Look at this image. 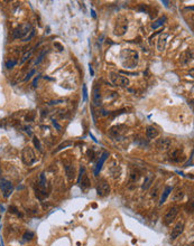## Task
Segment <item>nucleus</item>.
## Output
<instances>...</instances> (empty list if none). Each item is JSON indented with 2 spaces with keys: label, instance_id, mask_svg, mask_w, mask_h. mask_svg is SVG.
I'll list each match as a JSON object with an SVG mask.
<instances>
[{
  "label": "nucleus",
  "instance_id": "25",
  "mask_svg": "<svg viewBox=\"0 0 194 246\" xmlns=\"http://www.w3.org/2000/svg\"><path fill=\"white\" fill-rule=\"evenodd\" d=\"M33 143L35 146V148L38 150V151L42 152V146H41V142H39V139L37 137H33Z\"/></svg>",
  "mask_w": 194,
  "mask_h": 246
},
{
  "label": "nucleus",
  "instance_id": "30",
  "mask_svg": "<svg viewBox=\"0 0 194 246\" xmlns=\"http://www.w3.org/2000/svg\"><path fill=\"white\" fill-rule=\"evenodd\" d=\"M71 144H72V142H70V141H65V142H64V143H62V144H60V146H58V148L55 150V152L60 151V150L64 149V148H66V147H70Z\"/></svg>",
  "mask_w": 194,
  "mask_h": 246
},
{
  "label": "nucleus",
  "instance_id": "16",
  "mask_svg": "<svg viewBox=\"0 0 194 246\" xmlns=\"http://www.w3.org/2000/svg\"><path fill=\"white\" fill-rule=\"evenodd\" d=\"M108 155H109L108 152H103L102 155H101V157H100V160L98 161L97 167H95V170H94V175H95V176H98V173H99V171L101 170V168H102L103 163H105V161L107 160V158H108Z\"/></svg>",
  "mask_w": 194,
  "mask_h": 246
},
{
  "label": "nucleus",
  "instance_id": "23",
  "mask_svg": "<svg viewBox=\"0 0 194 246\" xmlns=\"http://www.w3.org/2000/svg\"><path fill=\"white\" fill-rule=\"evenodd\" d=\"M153 182H154V177L150 176V175H149V176H147L145 178L144 185H143V189H144V190H147V189L151 186V183H153Z\"/></svg>",
  "mask_w": 194,
  "mask_h": 246
},
{
  "label": "nucleus",
  "instance_id": "7",
  "mask_svg": "<svg viewBox=\"0 0 194 246\" xmlns=\"http://www.w3.org/2000/svg\"><path fill=\"white\" fill-rule=\"evenodd\" d=\"M0 190H1L2 195H4L5 198H8L12 194V190H14V186L12 183L10 181L6 179H0Z\"/></svg>",
  "mask_w": 194,
  "mask_h": 246
},
{
  "label": "nucleus",
  "instance_id": "8",
  "mask_svg": "<svg viewBox=\"0 0 194 246\" xmlns=\"http://www.w3.org/2000/svg\"><path fill=\"white\" fill-rule=\"evenodd\" d=\"M171 146H172V140L170 138H162V139L157 140L156 142V148L157 150L162 152H166L171 149Z\"/></svg>",
  "mask_w": 194,
  "mask_h": 246
},
{
  "label": "nucleus",
  "instance_id": "17",
  "mask_svg": "<svg viewBox=\"0 0 194 246\" xmlns=\"http://www.w3.org/2000/svg\"><path fill=\"white\" fill-rule=\"evenodd\" d=\"M77 183L80 185V187L82 189H88L90 187V179H89L88 175L84 173L80 179H77Z\"/></svg>",
  "mask_w": 194,
  "mask_h": 246
},
{
  "label": "nucleus",
  "instance_id": "13",
  "mask_svg": "<svg viewBox=\"0 0 194 246\" xmlns=\"http://www.w3.org/2000/svg\"><path fill=\"white\" fill-rule=\"evenodd\" d=\"M125 126L123 125H116V126H112V128L109 130V134L111 135L112 138H114V139H118V138L121 137L122 132L125 131L126 129H123Z\"/></svg>",
  "mask_w": 194,
  "mask_h": 246
},
{
  "label": "nucleus",
  "instance_id": "10",
  "mask_svg": "<svg viewBox=\"0 0 194 246\" xmlns=\"http://www.w3.org/2000/svg\"><path fill=\"white\" fill-rule=\"evenodd\" d=\"M184 227H185V224H184L183 220L178 222L177 224L174 226V228L172 229V233H171V241H175V239L183 233Z\"/></svg>",
  "mask_w": 194,
  "mask_h": 246
},
{
  "label": "nucleus",
  "instance_id": "36",
  "mask_svg": "<svg viewBox=\"0 0 194 246\" xmlns=\"http://www.w3.org/2000/svg\"><path fill=\"white\" fill-rule=\"evenodd\" d=\"M34 74H35V69H32V70H30V72L27 74L26 77L24 78V81H28V80H30V78H32V76H33Z\"/></svg>",
  "mask_w": 194,
  "mask_h": 246
},
{
  "label": "nucleus",
  "instance_id": "1",
  "mask_svg": "<svg viewBox=\"0 0 194 246\" xmlns=\"http://www.w3.org/2000/svg\"><path fill=\"white\" fill-rule=\"evenodd\" d=\"M120 62H121L122 66L127 69H134L136 68V66L138 65V61H139V54L137 50L130 49V48H126L122 49L121 53L119 55Z\"/></svg>",
  "mask_w": 194,
  "mask_h": 246
},
{
  "label": "nucleus",
  "instance_id": "37",
  "mask_svg": "<svg viewBox=\"0 0 194 246\" xmlns=\"http://www.w3.org/2000/svg\"><path fill=\"white\" fill-rule=\"evenodd\" d=\"M54 47H55V48H57L58 52H63V49H64V47L62 46L60 43H57V41H56V43L54 44Z\"/></svg>",
  "mask_w": 194,
  "mask_h": 246
},
{
  "label": "nucleus",
  "instance_id": "41",
  "mask_svg": "<svg viewBox=\"0 0 194 246\" xmlns=\"http://www.w3.org/2000/svg\"><path fill=\"white\" fill-rule=\"evenodd\" d=\"M53 124H54V126H56V129H57L58 131H61V125H60V124H58L57 122H56L55 120H53Z\"/></svg>",
  "mask_w": 194,
  "mask_h": 246
},
{
  "label": "nucleus",
  "instance_id": "2",
  "mask_svg": "<svg viewBox=\"0 0 194 246\" xmlns=\"http://www.w3.org/2000/svg\"><path fill=\"white\" fill-rule=\"evenodd\" d=\"M128 30V19L125 16H119L116 20L113 28V34L118 37L123 36Z\"/></svg>",
  "mask_w": 194,
  "mask_h": 246
},
{
  "label": "nucleus",
  "instance_id": "29",
  "mask_svg": "<svg viewBox=\"0 0 194 246\" xmlns=\"http://www.w3.org/2000/svg\"><path fill=\"white\" fill-rule=\"evenodd\" d=\"M16 64H17V61H15V59H9V61H7V63H6V67H7L8 69H10V68H12Z\"/></svg>",
  "mask_w": 194,
  "mask_h": 246
},
{
  "label": "nucleus",
  "instance_id": "3",
  "mask_svg": "<svg viewBox=\"0 0 194 246\" xmlns=\"http://www.w3.org/2000/svg\"><path fill=\"white\" fill-rule=\"evenodd\" d=\"M33 27L28 22H25V24L19 25L17 28H15V30L12 32V37L15 39H25L29 35V33L32 32Z\"/></svg>",
  "mask_w": 194,
  "mask_h": 246
},
{
  "label": "nucleus",
  "instance_id": "32",
  "mask_svg": "<svg viewBox=\"0 0 194 246\" xmlns=\"http://www.w3.org/2000/svg\"><path fill=\"white\" fill-rule=\"evenodd\" d=\"M34 35H35V29H34V28H33V29H32V32L29 33V35H28V36H27V37L25 38V39H22V41H29L30 39H32V38L34 37Z\"/></svg>",
  "mask_w": 194,
  "mask_h": 246
},
{
  "label": "nucleus",
  "instance_id": "9",
  "mask_svg": "<svg viewBox=\"0 0 194 246\" xmlns=\"http://www.w3.org/2000/svg\"><path fill=\"white\" fill-rule=\"evenodd\" d=\"M97 194L100 197H106L110 194V186L108 182H106L105 180L100 181L97 186Z\"/></svg>",
  "mask_w": 194,
  "mask_h": 246
},
{
  "label": "nucleus",
  "instance_id": "26",
  "mask_svg": "<svg viewBox=\"0 0 194 246\" xmlns=\"http://www.w3.org/2000/svg\"><path fill=\"white\" fill-rule=\"evenodd\" d=\"M185 211L189 214H192L193 213V201L191 200V201H189L185 205Z\"/></svg>",
  "mask_w": 194,
  "mask_h": 246
},
{
  "label": "nucleus",
  "instance_id": "4",
  "mask_svg": "<svg viewBox=\"0 0 194 246\" xmlns=\"http://www.w3.org/2000/svg\"><path fill=\"white\" fill-rule=\"evenodd\" d=\"M21 160L26 166H32L36 162V154L32 147L27 146L21 151Z\"/></svg>",
  "mask_w": 194,
  "mask_h": 246
},
{
  "label": "nucleus",
  "instance_id": "40",
  "mask_svg": "<svg viewBox=\"0 0 194 246\" xmlns=\"http://www.w3.org/2000/svg\"><path fill=\"white\" fill-rule=\"evenodd\" d=\"M39 77H41V75L36 76V77H35V80L33 81V86H34V87H36V86H37V83H38V80H39Z\"/></svg>",
  "mask_w": 194,
  "mask_h": 246
},
{
  "label": "nucleus",
  "instance_id": "12",
  "mask_svg": "<svg viewBox=\"0 0 194 246\" xmlns=\"http://www.w3.org/2000/svg\"><path fill=\"white\" fill-rule=\"evenodd\" d=\"M192 59H193V52L191 49L185 50V52H183L182 55L179 56V62H181V64H183V65L189 64L190 62H192Z\"/></svg>",
  "mask_w": 194,
  "mask_h": 246
},
{
  "label": "nucleus",
  "instance_id": "35",
  "mask_svg": "<svg viewBox=\"0 0 194 246\" xmlns=\"http://www.w3.org/2000/svg\"><path fill=\"white\" fill-rule=\"evenodd\" d=\"M30 54H32V50H30L29 53H26V54H25V55H24V57H22V59L20 61V64H22V63H24V62H26L27 59L30 57Z\"/></svg>",
  "mask_w": 194,
  "mask_h": 246
},
{
  "label": "nucleus",
  "instance_id": "11",
  "mask_svg": "<svg viewBox=\"0 0 194 246\" xmlns=\"http://www.w3.org/2000/svg\"><path fill=\"white\" fill-rule=\"evenodd\" d=\"M167 38H168L167 33L161 34V36L158 37V40H157V49H158V52H164L165 50V48H166Z\"/></svg>",
  "mask_w": 194,
  "mask_h": 246
},
{
  "label": "nucleus",
  "instance_id": "33",
  "mask_svg": "<svg viewBox=\"0 0 194 246\" xmlns=\"http://www.w3.org/2000/svg\"><path fill=\"white\" fill-rule=\"evenodd\" d=\"M46 53H47V50H44V52H43V53H42V54H41V55H39V56H38V58H37V59H36V62H35V64H39V63H41V62H42V61H43V58H44V56H45V55H46Z\"/></svg>",
  "mask_w": 194,
  "mask_h": 246
},
{
  "label": "nucleus",
  "instance_id": "44",
  "mask_svg": "<svg viewBox=\"0 0 194 246\" xmlns=\"http://www.w3.org/2000/svg\"><path fill=\"white\" fill-rule=\"evenodd\" d=\"M92 16H93V18H95V12L93 10H92Z\"/></svg>",
  "mask_w": 194,
  "mask_h": 246
},
{
  "label": "nucleus",
  "instance_id": "28",
  "mask_svg": "<svg viewBox=\"0 0 194 246\" xmlns=\"http://www.w3.org/2000/svg\"><path fill=\"white\" fill-rule=\"evenodd\" d=\"M138 9H139V11H141V12H149V6L141 4V5H139Z\"/></svg>",
  "mask_w": 194,
  "mask_h": 246
},
{
  "label": "nucleus",
  "instance_id": "24",
  "mask_svg": "<svg viewBox=\"0 0 194 246\" xmlns=\"http://www.w3.org/2000/svg\"><path fill=\"white\" fill-rule=\"evenodd\" d=\"M22 237H24L25 241H32V239L34 238V233L30 230H26L24 233V235H22Z\"/></svg>",
  "mask_w": 194,
  "mask_h": 246
},
{
  "label": "nucleus",
  "instance_id": "21",
  "mask_svg": "<svg viewBox=\"0 0 194 246\" xmlns=\"http://www.w3.org/2000/svg\"><path fill=\"white\" fill-rule=\"evenodd\" d=\"M65 172H66V175H67V178H69L70 180H72L73 178H74V176H75V169H74V166H72V165H66L65 167Z\"/></svg>",
  "mask_w": 194,
  "mask_h": 246
},
{
  "label": "nucleus",
  "instance_id": "15",
  "mask_svg": "<svg viewBox=\"0 0 194 246\" xmlns=\"http://www.w3.org/2000/svg\"><path fill=\"white\" fill-rule=\"evenodd\" d=\"M159 134V131L157 130V128H155V126L153 125H149L147 126V129H146V135H147L148 139H156L157 137H158Z\"/></svg>",
  "mask_w": 194,
  "mask_h": 246
},
{
  "label": "nucleus",
  "instance_id": "42",
  "mask_svg": "<svg viewBox=\"0 0 194 246\" xmlns=\"http://www.w3.org/2000/svg\"><path fill=\"white\" fill-rule=\"evenodd\" d=\"M163 2V4H164L165 6H166V7H168V1H162Z\"/></svg>",
  "mask_w": 194,
  "mask_h": 246
},
{
  "label": "nucleus",
  "instance_id": "31",
  "mask_svg": "<svg viewBox=\"0 0 194 246\" xmlns=\"http://www.w3.org/2000/svg\"><path fill=\"white\" fill-rule=\"evenodd\" d=\"M82 90H83V102H86L88 101V89H86L85 84H83Z\"/></svg>",
  "mask_w": 194,
  "mask_h": 246
},
{
  "label": "nucleus",
  "instance_id": "18",
  "mask_svg": "<svg viewBox=\"0 0 194 246\" xmlns=\"http://www.w3.org/2000/svg\"><path fill=\"white\" fill-rule=\"evenodd\" d=\"M93 103L97 106L101 105V92L99 86H94L93 89Z\"/></svg>",
  "mask_w": 194,
  "mask_h": 246
},
{
  "label": "nucleus",
  "instance_id": "27",
  "mask_svg": "<svg viewBox=\"0 0 194 246\" xmlns=\"http://www.w3.org/2000/svg\"><path fill=\"white\" fill-rule=\"evenodd\" d=\"M34 119H35V112H28V114L25 117V120L27 121V122H32V121H34Z\"/></svg>",
  "mask_w": 194,
  "mask_h": 246
},
{
  "label": "nucleus",
  "instance_id": "43",
  "mask_svg": "<svg viewBox=\"0 0 194 246\" xmlns=\"http://www.w3.org/2000/svg\"><path fill=\"white\" fill-rule=\"evenodd\" d=\"M90 73H91V75H93V69H92L91 66H90Z\"/></svg>",
  "mask_w": 194,
  "mask_h": 246
},
{
  "label": "nucleus",
  "instance_id": "39",
  "mask_svg": "<svg viewBox=\"0 0 194 246\" xmlns=\"http://www.w3.org/2000/svg\"><path fill=\"white\" fill-rule=\"evenodd\" d=\"M62 102H64V100H54L49 102V105H55V104H60Z\"/></svg>",
  "mask_w": 194,
  "mask_h": 246
},
{
  "label": "nucleus",
  "instance_id": "38",
  "mask_svg": "<svg viewBox=\"0 0 194 246\" xmlns=\"http://www.w3.org/2000/svg\"><path fill=\"white\" fill-rule=\"evenodd\" d=\"M9 211L11 214H17V215H19V213H18V209H17L15 206H10L9 207Z\"/></svg>",
  "mask_w": 194,
  "mask_h": 246
},
{
  "label": "nucleus",
  "instance_id": "19",
  "mask_svg": "<svg viewBox=\"0 0 194 246\" xmlns=\"http://www.w3.org/2000/svg\"><path fill=\"white\" fill-rule=\"evenodd\" d=\"M166 20H167V18H166V16H162V17H159L158 19H156L155 21L153 22V24L150 25V27H151V29H157V28H159V27H162L163 25L166 22Z\"/></svg>",
  "mask_w": 194,
  "mask_h": 246
},
{
  "label": "nucleus",
  "instance_id": "20",
  "mask_svg": "<svg viewBox=\"0 0 194 246\" xmlns=\"http://www.w3.org/2000/svg\"><path fill=\"white\" fill-rule=\"evenodd\" d=\"M172 191H173V188L172 187H170V186L165 187L164 191H163V194H162V196H161V199H159V205H163V204L166 201L167 197L170 196V194L172 193Z\"/></svg>",
  "mask_w": 194,
  "mask_h": 246
},
{
  "label": "nucleus",
  "instance_id": "14",
  "mask_svg": "<svg viewBox=\"0 0 194 246\" xmlns=\"http://www.w3.org/2000/svg\"><path fill=\"white\" fill-rule=\"evenodd\" d=\"M170 159L173 161V162H181L182 160L184 159L183 158V154H182V149H176L174 150L172 153L170 154Z\"/></svg>",
  "mask_w": 194,
  "mask_h": 246
},
{
  "label": "nucleus",
  "instance_id": "5",
  "mask_svg": "<svg viewBox=\"0 0 194 246\" xmlns=\"http://www.w3.org/2000/svg\"><path fill=\"white\" fill-rule=\"evenodd\" d=\"M110 80L114 85L119 86V87H128L129 84H130V82H129L128 78L125 77L123 75H121L120 73L111 72L110 73Z\"/></svg>",
  "mask_w": 194,
  "mask_h": 246
},
{
  "label": "nucleus",
  "instance_id": "6",
  "mask_svg": "<svg viewBox=\"0 0 194 246\" xmlns=\"http://www.w3.org/2000/svg\"><path fill=\"white\" fill-rule=\"evenodd\" d=\"M178 211H179V206H173V207H171L164 216V219H163L164 220V224L167 226L172 224L174 222V219L176 218V216H177Z\"/></svg>",
  "mask_w": 194,
  "mask_h": 246
},
{
  "label": "nucleus",
  "instance_id": "22",
  "mask_svg": "<svg viewBox=\"0 0 194 246\" xmlns=\"http://www.w3.org/2000/svg\"><path fill=\"white\" fill-rule=\"evenodd\" d=\"M184 197V193H183V189L181 188H176L175 193L173 194V199L175 200V201H179V200H182Z\"/></svg>",
  "mask_w": 194,
  "mask_h": 246
},
{
  "label": "nucleus",
  "instance_id": "34",
  "mask_svg": "<svg viewBox=\"0 0 194 246\" xmlns=\"http://www.w3.org/2000/svg\"><path fill=\"white\" fill-rule=\"evenodd\" d=\"M88 157H89V159H90V160H93V159H94L95 153H94L93 150H88Z\"/></svg>",
  "mask_w": 194,
  "mask_h": 246
}]
</instances>
